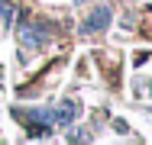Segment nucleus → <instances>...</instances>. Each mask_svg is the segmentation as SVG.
I'll return each instance as SVG.
<instances>
[{
  "label": "nucleus",
  "instance_id": "obj_5",
  "mask_svg": "<svg viewBox=\"0 0 152 145\" xmlns=\"http://www.w3.org/2000/svg\"><path fill=\"white\" fill-rule=\"evenodd\" d=\"M75 3H84V0H75Z\"/></svg>",
  "mask_w": 152,
  "mask_h": 145
},
{
  "label": "nucleus",
  "instance_id": "obj_2",
  "mask_svg": "<svg viewBox=\"0 0 152 145\" xmlns=\"http://www.w3.org/2000/svg\"><path fill=\"white\" fill-rule=\"evenodd\" d=\"M88 29H94V32H100V29H107L110 26V10L107 7H97L91 16H88V23H84Z\"/></svg>",
  "mask_w": 152,
  "mask_h": 145
},
{
  "label": "nucleus",
  "instance_id": "obj_1",
  "mask_svg": "<svg viewBox=\"0 0 152 145\" xmlns=\"http://www.w3.org/2000/svg\"><path fill=\"white\" fill-rule=\"evenodd\" d=\"M20 39H23L26 49H42L49 42V32L42 26H36V23H26V26H20Z\"/></svg>",
  "mask_w": 152,
  "mask_h": 145
},
{
  "label": "nucleus",
  "instance_id": "obj_3",
  "mask_svg": "<svg viewBox=\"0 0 152 145\" xmlns=\"http://www.w3.org/2000/svg\"><path fill=\"white\" fill-rule=\"evenodd\" d=\"M75 116H78V103H75V100H68L65 107H58V110H55V123H65V126H68Z\"/></svg>",
  "mask_w": 152,
  "mask_h": 145
},
{
  "label": "nucleus",
  "instance_id": "obj_4",
  "mask_svg": "<svg viewBox=\"0 0 152 145\" xmlns=\"http://www.w3.org/2000/svg\"><path fill=\"white\" fill-rule=\"evenodd\" d=\"M10 20H13V10L7 0H0V23H10Z\"/></svg>",
  "mask_w": 152,
  "mask_h": 145
}]
</instances>
